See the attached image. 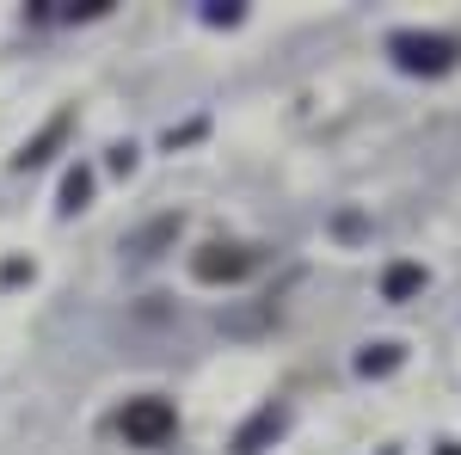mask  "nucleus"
<instances>
[{
	"label": "nucleus",
	"instance_id": "obj_11",
	"mask_svg": "<svg viewBox=\"0 0 461 455\" xmlns=\"http://www.w3.org/2000/svg\"><path fill=\"white\" fill-rule=\"evenodd\" d=\"M437 455H461V443H437Z\"/></svg>",
	"mask_w": 461,
	"mask_h": 455
},
{
	"label": "nucleus",
	"instance_id": "obj_3",
	"mask_svg": "<svg viewBox=\"0 0 461 455\" xmlns=\"http://www.w3.org/2000/svg\"><path fill=\"white\" fill-rule=\"evenodd\" d=\"M252 271H258V246H240V241H210L191 259V278L197 283H240Z\"/></svg>",
	"mask_w": 461,
	"mask_h": 455
},
{
	"label": "nucleus",
	"instance_id": "obj_7",
	"mask_svg": "<svg viewBox=\"0 0 461 455\" xmlns=\"http://www.w3.org/2000/svg\"><path fill=\"white\" fill-rule=\"evenodd\" d=\"M173 234H178V215H160V222H148L142 234H130V241H123V252H130V259H154V252L173 241Z\"/></svg>",
	"mask_w": 461,
	"mask_h": 455
},
{
	"label": "nucleus",
	"instance_id": "obj_10",
	"mask_svg": "<svg viewBox=\"0 0 461 455\" xmlns=\"http://www.w3.org/2000/svg\"><path fill=\"white\" fill-rule=\"evenodd\" d=\"M240 19H247V6H234V0H203V25H215V32H221V25H240Z\"/></svg>",
	"mask_w": 461,
	"mask_h": 455
},
{
	"label": "nucleus",
	"instance_id": "obj_1",
	"mask_svg": "<svg viewBox=\"0 0 461 455\" xmlns=\"http://www.w3.org/2000/svg\"><path fill=\"white\" fill-rule=\"evenodd\" d=\"M388 56H393L400 74H425V80H437V74H449L461 62V37H449V32H393Z\"/></svg>",
	"mask_w": 461,
	"mask_h": 455
},
{
	"label": "nucleus",
	"instance_id": "obj_8",
	"mask_svg": "<svg viewBox=\"0 0 461 455\" xmlns=\"http://www.w3.org/2000/svg\"><path fill=\"white\" fill-rule=\"evenodd\" d=\"M86 197H93V173H86V167H68L62 191H56V210H62V215H80V210H86Z\"/></svg>",
	"mask_w": 461,
	"mask_h": 455
},
{
	"label": "nucleus",
	"instance_id": "obj_9",
	"mask_svg": "<svg viewBox=\"0 0 461 455\" xmlns=\"http://www.w3.org/2000/svg\"><path fill=\"white\" fill-rule=\"evenodd\" d=\"M419 289H425V265H388V278H382V296L388 302H406Z\"/></svg>",
	"mask_w": 461,
	"mask_h": 455
},
{
	"label": "nucleus",
	"instance_id": "obj_4",
	"mask_svg": "<svg viewBox=\"0 0 461 455\" xmlns=\"http://www.w3.org/2000/svg\"><path fill=\"white\" fill-rule=\"evenodd\" d=\"M284 424H289V413L271 400V406H258V413H252V419L234 431V443H228V450H234V455H265L277 437H284Z\"/></svg>",
	"mask_w": 461,
	"mask_h": 455
},
{
	"label": "nucleus",
	"instance_id": "obj_5",
	"mask_svg": "<svg viewBox=\"0 0 461 455\" xmlns=\"http://www.w3.org/2000/svg\"><path fill=\"white\" fill-rule=\"evenodd\" d=\"M68 130H74V117H68V111H56V117L43 123V136H32L25 148H19V154H13V167H19V173H32V167H43V160H50V148H56V141L68 136Z\"/></svg>",
	"mask_w": 461,
	"mask_h": 455
},
{
	"label": "nucleus",
	"instance_id": "obj_2",
	"mask_svg": "<svg viewBox=\"0 0 461 455\" xmlns=\"http://www.w3.org/2000/svg\"><path fill=\"white\" fill-rule=\"evenodd\" d=\"M117 431L130 437V450H160V443L178 431V406H173V400H160V394H142V400L123 406Z\"/></svg>",
	"mask_w": 461,
	"mask_h": 455
},
{
	"label": "nucleus",
	"instance_id": "obj_12",
	"mask_svg": "<svg viewBox=\"0 0 461 455\" xmlns=\"http://www.w3.org/2000/svg\"><path fill=\"white\" fill-rule=\"evenodd\" d=\"M388 455H393V450H388Z\"/></svg>",
	"mask_w": 461,
	"mask_h": 455
},
{
	"label": "nucleus",
	"instance_id": "obj_6",
	"mask_svg": "<svg viewBox=\"0 0 461 455\" xmlns=\"http://www.w3.org/2000/svg\"><path fill=\"white\" fill-rule=\"evenodd\" d=\"M400 363H406V345H393V339H375L357 350V376H393Z\"/></svg>",
	"mask_w": 461,
	"mask_h": 455
}]
</instances>
